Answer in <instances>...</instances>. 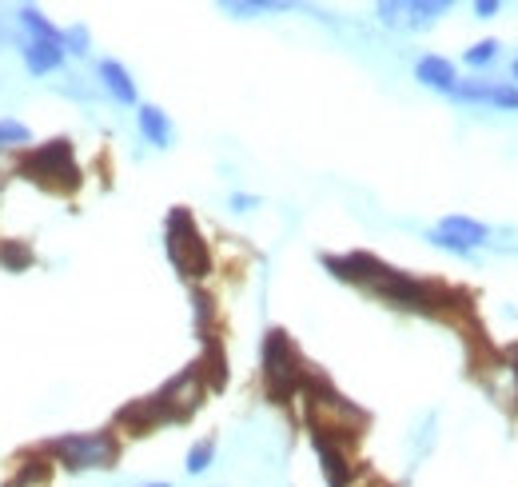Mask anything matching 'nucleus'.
Returning a JSON list of instances; mask_svg holds the SVG:
<instances>
[{"instance_id":"f257e3e1","label":"nucleus","mask_w":518,"mask_h":487,"mask_svg":"<svg viewBox=\"0 0 518 487\" xmlns=\"http://www.w3.org/2000/svg\"><path fill=\"white\" fill-rule=\"evenodd\" d=\"M20 172H24L28 180L52 188V192H72V188L80 184V168H76V160H72V144H68V140H52V144H44V148H32V152L24 156V164H20Z\"/></svg>"},{"instance_id":"f03ea898","label":"nucleus","mask_w":518,"mask_h":487,"mask_svg":"<svg viewBox=\"0 0 518 487\" xmlns=\"http://www.w3.org/2000/svg\"><path fill=\"white\" fill-rule=\"evenodd\" d=\"M168 256L180 268V276H208V268H212L208 248H204L188 208H172L168 212Z\"/></svg>"},{"instance_id":"7ed1b4c3","label":"nucleus","mask_w":518,"mask_h":487,"mask_svg":"<svg viewBox=\"0 0 518 487\" xmlns=\"http://www.w3.org/2000/svg\"><path fill=\"white\" fill-rule=\"evenodd\" d=\"M48 452L68 468V472H88V468H112L116 444L108 432H72L48 444Z\"/></svg>"},{"instance_id":"20e7f679","label":"nucleus","mask_w":518,"mask_h":487,"mask_svg":"<svg viewBox=\"0 0 518 487\" xmlns=\"http://www.w3.org/2000/svg\"><path fill=\"white\" fill-rule=\"evenodd\" d=\"M263 376H267L271 400H279V404L299 388V356H295L287 332H279V328H271L263 340Z\"/></svg>"},{"instance_id":"39448f33","label":"nucleus","mask_w":518,"mask_h":487,"mask_svg":"<svg viewBox=\"0 0 518 487\" xmlns=\"http://www.w3.org/2000/svg\"><path fill=\"white\" fill-rule=\"evenodd\" d=\"M200 396H204V376H200V368H188L176 380H168L156 400H160L168 420H184V416H192L200 408Z\"/></svg>"},{"instance_id":"423d86ee","label":"nucleus","mask_w":518,"mask_h":487,"mask_svg":"<svg viewBox=\"0 0 518 487\" xmlns=\"http://www.w3.org/2000/svg\"><path fill=\"white\" fill-rule=\"evenodd\" d=\"M311 448H315V456H319V468H323L327 487L351 484V464H347V456H343V448H339V444H331L327 436L311 432Z\"/></svg>"},{"instance_id":"0eeeda50","label":"nucleus","mask_w":518,"mask_h":487,"mask_svg":"<svg viewBox=\"0 0 518 487\" xmlns=\"http://www.w3.org/2000/svg\"><path fill=\"white\" fill-rule=\"evenodd\" d=\"M168 416H164V408H160V400L152 396V400H136V404H128L120 416H116V424H124V428H132L136 436H144V432H152L156 424H164Z\"/></svg>"},{"instance_id":"6e6552de","label":"nucleus","mask_w":518,"mask_h":487,"mask_svg":"<svg viewBox=\"0 0 518 487\" xmlns=\"http://www.w3.org/2000/svg\"><path fill=\"white\" fill-rule=\"evenodd\" d=\"M24 68L32 76H44V72H56L64 64V44H44V40H28L24 48Z\"/></svg>"},{"instance_id":"1a4fd4ad","label":"nucleus","mask_w":518,"mask_h":487,"mask_svg":"<svg viewBox=\"0 0 518 487\" xmlns=\"http://www.w3.org/2000/svg\"><path fill=\"white\" fill-rule=\"evenodd\" d=\"M415 80L427 84V88H439V92H455V84H459L451 60H443V56H423L415 64Z\"/></svg>"},{"instance_id":"9d476101","label":"nucleus","mask_w":518,"mask_h":487,"mask_svg":"<svg viewBox=\"0 0 518 487\" xmlns=\"http://www.w3.org/2000/svg\"><path fill=\"white\" fill-rule=\"evenodd\" d=\"M136 120H140V132H144V140H148V144H156V148H168V144H172V120H168V112H164V108H156V104H140Z\"/></svg>"},{"instance_id":"9b49d317","label":"nucleus","mask_w":518,"mask_h":487,"mask_svg":"<svg viewBox=\"0 0 518 487\" xmlns=\"http://www.w3.org/2000/svg\"><path fill=\"white\" fill-rule=\"evenodd\" d=\"M100 80H104V88L112 92V100H120V104H136V84H132L128 68H124L120 60H100Z\"/></svg>"},{"instance_id":"f8f14e48","label":"nucleus","mask_w":518,"mask_h":487,"mask_svg":"<svg viewBox=\"0 0 518 487\" xmlns=\"http://www.w3.org/2000/svg\"><path fill=\"white\" fill-rule=\"evenodd\" d=\"M439 232H447V236L463 240L467 248H479V244H487V228H483L479 220H471V216H447V220L439 224Z\"/></svg>"},{"instance_id":"ddd939ff","label":"nucleus","mask_w":518,"mask_h":487,"mask_svg":"<svg viewBox=\"0 0 518 487\" xmlns=\"http://www.w3.org/2000/svg\"><path fill=\"white\" fill-rule=\"evenodd\" d=\"M16 16H20V24L28 28V40H44V44H64V32H60L56 24H48V20H44V16L36 12V8H20Z\"/></svg>"},{"instance_id":"4468645a","label":"nucleus","mask_w":518,"mask_h":487,"mask_svg":"<svg viewBox=\"0 0 518 487\" xmlns=\"http://www.w3.org/2000/svg\"><path fill=\"white\" fill-rule=\"evenodd\" d=\"M0 264H4L8 272H24V268H32V248L0 240Z\"/></svg>"},{"instance_id":"2eb2a0df","label":"nucleus","mask_w":518,"mask_h":487,"mask_svg":"<svg viewBox=\"0 0 518 487\" xmlns=\"http://www.w3.org/2000/svg\"><path fill=\"white\" fill-rule=\"evenodd\" d=\"M447 12V4H407V28H427Z\"/></svg>"},{"instance_id":"dca6fc26","label":"nucleus","mask_w":518,"mask_h":487,"mask_svg":"<svg viewBox=\"0 0 518 487\" xmlns=\"http://www.w3.org/2000/svg\"><path fill=\"white\" fill-rule=\"evenodd\" d=\"M212 456H216V440H200L192 452H188V476H200L212 468Z\"/></svg>"},{"instance_id":"f3484780","label":"nucleus","mask_w":518,"mask_h":487,"mask_svg":"<svg viewBox=\"0 0 518 487\" xmlns=\"http://www.w3.org/2000/svg\"><path fill=\"white\" fill-rule=\"evenodd\" d=\"M4 144H32V128L28 124H20V120H0V148Z\"/></svg>"},{"instance_id":"a211bd4d","label":"nucleus","mask_w":518,"mask_h":487,"mask_svg":"<svg viewBox=\"0 0 518 487\" xmlns=\"http://www.w3.org/2000/svg\"><path fill=\"white\" fill-rule=\"evenodd\" d=\"M495 52H499V40H483V44L467 48V64H471V68H483V64L495 60Z\"/></svg>"},{"instance_id":"6ab92c4d","label":"nucleus","mask_w":518,"mask_h":487,"mask_svg":"<svg viewBox=\"0 0 518 487\" xmlns=\"http://www.w3.org/2000/svg\"><path fill=\"white\" fill-rule=\"evenodd\" d=\"M64 52H80V56L88 52V28L84 24H76V28L64 32Z\"/></svg>"},{"instance_id":"aec40b11","label":"nucleus","mask_w":518,"mask_h":487,"mask_svg":"<svg viewBox=\"0 0 518 487\" xmlns=\"http://www.w3.org/2000/svg\"><path fill=\"white\" fill-rule=\"evenodd\" d=\"M375 12H379V20H383V24H407V4H391V0H383Z\"/></svg>"},{"instance_id":"412c9836","label":"nucleus","mask_w":518,"mask_h":487,"mask_svg":"<svg viewBox=\"0 0 518 487\" xmlns=\"http://www.w3.org/2000/svg\"><path fill=\"white\" fill-rule=\"evenodd\" d=\"M427 240H431L435 248H447V252H455V256H467V252H471V248H467L463 240H455V236H447V232H439V228H435V232H431Z\"/></svg>"},{"instance_id":"4be33fe9","label":"nucleus","mask_w":518,"mask_h":487,"mask_svg":"<svg viewBox=\"0 0 518 487\" xmlns=\"http://www.w3.org/2000/svg\"><path fill=\"white\" fill-rule=\"evenodd\" d=\"M491 104H499V108H518V88H511V84H491Z\"/></svg>"},{"instance_id":"5701e85b","label":"nucleus","mask_w":518,"mask_h":487,"mask_svg":"<svg viewBox=\"0 0 518 487\" xmlns=\"http://www.w3.org/2000/svg\"><path fill=\"white\" fill-rule=\"evenodd\" d=\"M228 12H267V8H275V4H224Z\"/></svg>"},{"instance_id":"b1692460","label":"nucleus","mask_w":518,"mask_h":487,"mask_svg":"<svg viewBox=\"0 0 518 487\" xmlns=\"http://www.w3.org/2000/svg\"><path fill=\"white\" fill-rule=\"evenodd\" d=\"M475 12H479V16H495V12H499V4H495V0H479V4H475Z\"/></svg>"},{"instance_id":"393cba45","label":"nucleus","mask_w":518,"mask_h":487,"mask_svg":"<svg viewBox=\"0 0 518 487\" xmlns=\"http://www.w3.org/2000/svg\"><path fill=\"white\" fill-rule=\"evenodd\" d=\"M232 208L248 212V208H256V196H232Z\"/></svg>"},{"instance_id":"a878e982","label":"nucleus","mask_w":518,"mask_h":487,"mask_svg":"<svg viewBox=\"0 0 518 487\" xmlns=\"http://www.w3.org/2000/svg\"><path fill=\"white\" fill-rule=\"evenodd\" d=\"M144 487H168V484H144Z\"/></svg>"},{"instance_id":"bb28decb","label":"nucleus","mask_w":518,"mask_h":487,"mask_svg":"<svg viewBox=\"0 0 518 487\" xmlns=\"http://www.w3.org/2000/svg\"><path fill=\"white\" fill-rule=\"evenodd\" d=\"M515 376H518V352H515Z\"/></svg>"},{"instance_id":"cd10ccee","label":"nucleus","mask_w":518,"mask_h":487,"mask_svg":"<svg viewBox=\"0 0 518 487\" xmlns=\"http://www.w3.org/2000/svg\"><path fill=\"white\" fill-rule=\"evenodd\" d=\"M515 80H518V60H515Z\"/></svg>"}]
</instances>
